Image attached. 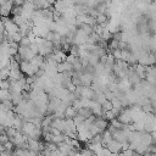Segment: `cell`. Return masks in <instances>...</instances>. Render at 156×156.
I'll return each instance as SVG.
<instances>
[{"mask_svg": "<svg viewBox=\"0 0 156 156\" xmlns=\"http://www.w3.org/2000/svg\"><path fill=\"white\" fill-rule=\"evenodd\" d=\"M13 7L12 0H6L2 5H0V18H6L11 15V10Z\"/></svg>", "mask_w": 156, "mask_h": 156, "instance_id": "1", "label": "cell"}, {"mask_svg": "<svg viewBox=\"0 0 156 156\" xmlns=\"http://www.w3.org/2000/svg\"><path fill=\"white\" fill-rule=\"evenodd\" d=\"M33 5L35 10H44V9H49L50 6H52L46 0H33Z\"/></svg>", "mask_w": 156, "mask_h": 156, "instance_id": "2", "label": "cell"}, {"mask_svg": "<svg viewBox=\"0 0 156 156\" xmlns=\"http://www.w3.org/2000/svg\"><path fill=\"white\" fill-rule=\"evenodd\" d=\"M101 107H102V111L105 112V111H108V110H112V102H111V100H106V101H104L102 104H101Z\"/></svg>", "mask_w": 156, "mask_h": 156, "instance_id": "3", "label": "cell"}, {"mask_svg": "<svg viewBox=\"0 0 156 156\" xmlns=\"http://www.w3.org/2000/svg\"><path fill=\"white\" fill-rule=\"evenodd\" d=\"M46 1H48V2H49V4H50V5H54V4H55V1H56V0H46Z\"/></svg>", "mask_w": 156, "mask_h": 156, "instance_id": "4", "label": "cell"}, {"mask_svg": "<svg viewBox=\"0 0 156 156\" xmlns=\"http://www.w3.org/2000/svg\"><path fill=\"white\" fill-rule=\"evenodd\" d=\"M24 2H33V0H24Z\"/></svg>", "mask_w": 156, "mask_h": 156, "instance_id": "5", "label": "cell"}]
</instances>
